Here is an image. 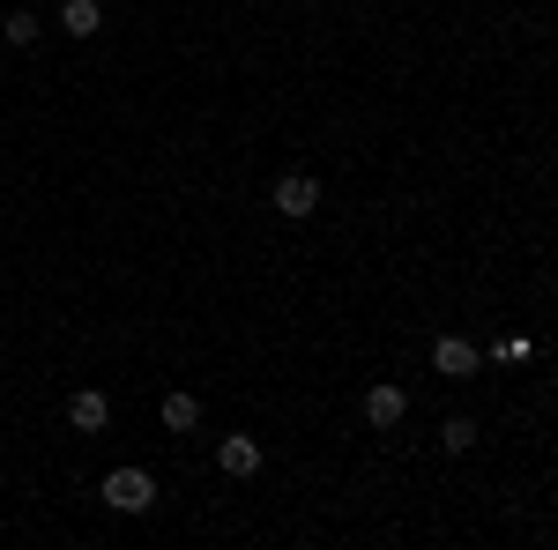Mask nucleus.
<instances>
[{"label": "nucleus", "mask_w": 558, "mask_h": 550, "mask_svg": "<svg viewBox=\"0 0 558 550\" xmlns=\"http://www.w3.org/2000/svg\"><path fill=\"white\" fill-rule=\"evenodd\" d=\"M313 209H320V186H313V179H276V216L305 223Z\"/></svg>", "instance_id": "obj_3"}, {"label": "nucleus", "mask_w": 558, "mask_h": 550, "mask_svg": "<svg viewBox=\"0 0 558 550\" xmlns=\"http://www.w3.org/2000/svg\"><path fill=\"white\" fill-rule=\"evenodd\" d=\"M68 424H75V431H105V424H112V402H105L97 387H83V394L68 402Z\"/></svg>", "instance_id": "obj_6"}, {"label": "nucleus", "mask_w": 558, "mask_h": 550, "mask_svg": "<svg viewBox=\"0 0 558 550\" xmlns=\"http://www.w3.org/2000/svg\"><path fill=\"white\" fill-rule=\"evenodd\" d=\"M365 417L380 424V431H395V424L410 417V394H402V387H373V394H365Z\"/></svg>", "instance_id": "obj_5"}, {"label": "nucleus", "mask_w": 558, "mask_h": 550, "mask_svg": "<svg viewBox=\"0 0 558 550\" xmlns=\"http://www.w3.org/2000/svg\"><path fill=\"white\" fill-rule=\"evenodd\" d=\"M492 357H499V365H529V335H507V342H492Z\"/></svg>", "instance_id": "obj_11"}, {"label": "nucleus", "mask_w": 558, "mask_h": 550, "mask_svg": "<svg viewBox=\"0 0 558 550\" xmlns=\"http://www.w3.org/2000/svg\"><path fill=\"white\" fill-rule=\"evenodd\" d=\"M97 499L112 513H149L157 506V476H149V468H112V476L97 484Z\"/></svg>", "instance_id": "obj_1"}, {"label": "nucleus", "mask_w": 558, "mask_h": 550, "mask_svg": "<svg viewBox=\"0 0 558 550\" xmlns=\"http://www.w3.org/2000/svg\"><path fill=\"white\" fill-rule=\"evenodd\" d=\"M439 439H447V454H462V447H476V424L470 417H447V431H439Z\"/></svg>", "instance_id": "obj_10"}, {"label": "nucleus", "mask_w": 558, "mask_h": 550, "mask_svg": "<svg viewBox=\"0 0 558 550\" xmlns=\"http://www.w3.org/2000/svg\"><path fill=\"white\" fill-rule=\"evenodd\" d=\"M0 38H8V45H38V15H23V8H15V15L0 23Z\"/></svg>", "instance_id": "obj_9"}, {"label": "nucleus", "mask_w": 558, "mask_h": 550, "mask_svg": "<svg viewBox=\"0 0 558 550\" xmlns=\"http://www.w3.org/2000/svg\"><path fill=\"white\" fill-rule=\"evenodd\" d=\"M432 365H439L447 380H470V372H476V342H462V335H439V342H432Z\"/></svg>", "instance_id": "obj_4"}, {"label": "nucleus", "mask_w": 558, "mask_h": 550, "mask_svg": "<svg viewBox=\"0 0 558 550\" xmlns=\"http://www.w3.org/2000/svg\"><path fill=\"white\" fill-rule=\"evenodd\" d=\"M216 468H223V476H254L260 468V439H246V431L216 439Z\"/></svg>", "instance_id": "obj_2"}, {"label": "nucleus", "mask_w": 558, "mask_h": 550, "mask_svg": "<svg viewBox=\"0 0 558 550\" xmlns=\"http://www.w3.org/2000/svg\"><path fill=\"white\" fill-rule=\"evenodd\" d=\"M202 424V402L194 394H165V431H194Z\"/></svg>", "instance_id": "obj_8"}, {"label": "nucleus", "mask_w": 558, "mask_h": 550, "mask_svg": "<svg viewBox=\"0 0 558 550\" xmlns=\"http://www.w3.org/2000/svg\"><path fill=\"white\" fill-rule=\"evenodd\" d=\"M60 30H68V38H97V30H105V8H97V0H68V8H60Z\"/></svg>", "instance_id": "obj_7"}]
</instances>
